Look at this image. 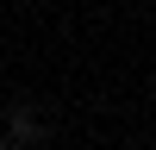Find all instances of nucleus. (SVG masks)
Listing matches in <instances>:
<instances>
[{
    "instance_id": "f257e3e1",
    "label": "nucleus",
    "mask_w": 156,
    "mask_h": 150,
    "mask_svg": "<svg viewBox=\"0 0 156 150\" xmlns=\"http://www.w3.org/2000/svg\"><path fill=\"white\" fill-rule=\"evenodd\" d=\"M0 150H6V138H0Z\"/></svg>"
}]
</instances>
